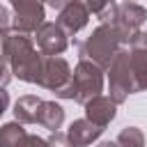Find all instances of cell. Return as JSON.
<instances>
[{
    "label": "cell",
    "instance_id": "cell-1",
    "mask_svg": "<svg viewBox=\"0 0 147 147\" xmlns=\"http://www.w3.org/2000/svg\"><path fill=\"white\" fill-rule=\"evenodd\" d=\"M41 51L34 48L32 37L25 32L7 34L0 44V60L9 64L11 74L18 76L25 83H37L39 69H41Z\"/></svg>",
    "mask_w": 147,
    "mask_h": 147
},
{
    "label": "cell",
    "instance_id": "cell-2",
    "mask_svg": "<svg viewBox=\"0 0 147 147\" xmlns=\"http://www.w3.org/2000/svg\"><path fill=\"white\" fill-rule=\"evenodd\" d=\"M101 18V23L115 28L117 37L122 44H129L138 32H140V25L147 21V9L136 5V2H122V5H115L113 0L108 2V7L103 11L96 14Z\"/></svg>",
    "mask_w": 147,
    "mask_h": 147
},
{
    "label": "cell",
    "instance_id": "cell-3",
    "mask_svg": "<svg viewBox=\"0 0 147 147\" xmlns=\"http://www.w3.org/2000/svg\"><path fill=\"white\" fill-rule=\"evenodd\" d=\"M103 87V76H101V69L90 62V60H80L76 71L71 74V80L69 85L57 94L62 99H74V101H90L92 96H96Z\"/></svg>",
    "mask_w": 147,
    "mask_h": 147
},
{
    "label": "cell",
    "instance_id": "cell-4",
    "mask_svg": "<svg viewBox=\"0 0 147 147\" xmlns=\"http://www.w3.org/2000/svg\"><path fill=\"white\" fill-rule=\"evenodd\" d=\"M119 46H122V41H119V37H117L115 28L101 23V25L90 34V39L83 44V60L94 62L99 69H108L110 62H113V57L117 55Z\"/></svg>",
    "mask_w": 147,
    "mask_h": 147
},
{
    "label": "cell",
    "instance_id": "cell-5",
    "mask_svg": "<svg viewBox=\"0 0 147 147\" xmlns=\"http://www.w3.org/2000/svg\"><path fill=\"white\" fill-rule=\"evenodd\" d=\"M108 71H110L108 74L110 76V99L115 103H122L129 94L138 92V83H136V76L129 67V53L126 51H117Z\"/></svg>",
    "mask_w": 147,
    "mask_h": 147
},
{
    "label": "cell",
    "instance_id": "cell-6",
    "mask_svg": "<svg viewBox=\"0 0 147 147\" xmlns=\"http://www.w3.org/2000/svg\"><path fill=\"white\" fill-rule=\"evenodd\" d=\"M69 80H71V69H69V64H67L64 57H60V55H44L41 57V69H39L37 85H41V87L53 90L55 94H60L69 85Z\"/></svg>",
    "mask_w": 147,
    "mask_h": 147
},
{
    "label": "cell",
    "instance_id": "cell-7",
    "mask_svg": "<svg viewBox=\"0 0 147 147\" xmlns=\"http://www.w3.org/2000/svg\"><path fill=\"white\" fill-rule=\"evenodd\" d=\"M14 7V32L32 34L44 23V2L41 0H9Z\"/></svg>",
    "mask_w": 147,
    "mask_h": 147
},
{
    "label": "cell",
    "instance_id": "cell-8",
    "mask_svg": "<svg viewBox=\"0 0 147 147\" xmlns=\"http://www.w3.org/2000/svg\"><path fill=\"white\" fill-rule=\"evenodd\" d=\"M90 7L87 0H64L60 7V16H57V25L67 32V34H76L78 30H83L87 25L90 18Z\"/></svg>",
    "mask_w": 147,
    "mask_h": 147
},
{
    "label": "cell",
    "instance_id": "cell-9",
    "mask_svg": "<svg viewBox=\"0 0 147 147\" xmlns=\"http://www.w3.org/2000/svg\"><path fill=\"white\" fill-rule=\"evenodd\" d=\"M129 67L136 76L138 92L147 90V32H138L129 41Z\"/></svg>",
    "mask_w": 147,
    "mask_h": 147
},
{
    "label": "cell",
    "instance_id": "cell-10",
    "mask_svg": "<svg viewBox=\"0 0 147 147\" xmlns=\"http://www.w3.org/2000/svg\"><path fill=\"white\" fill-rule=\"evenodd\" d=\"M34 39L37 46L44 55H60L67 48V32L57 25V23H41L34 30Z\"/></svg>",
    "mask_w": 147,
    "mask_h": 147
},
{
    "label": "cell",
    "instance_id": "cell-11",
    "mask_svg": "<svg viewBox=\"0 0 147 147\" xmlns=\"http://www.w3.org/2000/svg\"><path fill=\"white\" fill-rule=\"evenodd\" d=\"M115 108H117V103H115L110 96L96 94V96H92L90 101H85V117H87L90 122H94V124H99V126L106 129V126L113 122V117H115Z\"/></svg>",
    "mask_w": 147,
    "mask_h": 147
},
{
    "label": "cell",
    "instance_id": "cell-12",
    "mask_svg": "<svg viewBox=\"0 0 147 147\" xmlns=\"http://www.w3.org/2000/svg\"><path fill=\"white\" fill-rule=\"evenodd\" d=\"M101 133H103V126H99V124H94V122H90V119L85 117V119L71 122V126H69V131H67V138H69L76 147H87V145L94 142Z\"/></svg>",
    "mask_w": 147,
    "mask_h": 147
},
{
    "label": "cell",
    "instance_id": "cell-13",
    "mask_svg": "<svg viewBox=\"0 0 147 147\" xmlns=\"http://www.w3.org/2000/svg\"><path fill=\"white\" fill-rule=\"evenodd\" d=\"M64 122V110L60 103L55 101H41L39 103V113H37V124H41L44 129H48L51 133L57 131Z\"/></svg>",
    "mask_w": 147,
    "mask_h": 147
},
{
    "label": "cell",
    "instance_id": "cell-14",
    "mask_svg": "<svg viewBox=\"0 0 147 147\" xmlns=\"http://www.w3.org/2000/svg\"><path fill=\"white\" fill-rule=\"evenodd\" d=\"M39 103H41L39 96H32V94L21 96L14 103V117H16V122H21V124H34L37 122V113H39Z\"/></svg>",
    "mask_w": 147,
    "mask_h": 147
},
{
    "label": "cell",
    "instance_id": "cell-15",
    "mask_svg": "<svg viewBox=\"0 0 147 147\" xmlns=\"http://www.w3.org/2000/svg\"><path fill=\"white\" fill-rule=\"evenodd\" d=\"M25 138H28V131L23 129L21 122H9L0 126V147H21Z\"/></svg>",
    "mask_w": 147,
    "mask_h": 147
},
{
    "label": "cell",
    "instance_id": "cell-16",
    "mask_svg": "<svg viewBox=\"0 0 147 147\" xmlns=\"http://www.w3.org/2000/svg\"><path fill=\"white\" fill-rule=\"evenodd\" d=\"M119 147H145V138H142V131L136 129V126H126L117 140H115Z\"/></svg>",
    "mask_w": 147,
    "mask_h": 147
},
{
    "label": "cell",
    "instance_id": "cell-17",
    "mask_svg": "<svg viewBox=\"0 0 147 147\" xmlns=\"http://www.w3.org/2000/svg\"><path fill=\"white\" fill-rule=\"evenodd\" d=\"M48 147H76L69 138H67V133H60V131H53V136L48 138Z\"/></svg>",
    "mask_w": 147,
    "mask_h": 147
},
{
    "label": "cell",
    "instance_id": "cell-18",
    "mask_svg": "<svg viewBox=\"0 0 147 147\" xmlns=\"http://www.w3.org/2000/svg\"><path fill=\"white\" fill-rule=\"evenodd\" d=\"M9 28H11L9 14H7V9L0 5V44H2V41H5V37L9 34Z\"/></svg>",
    "mask_w": 147,
    "mask_h": 147
},
{
    "label": "cell",
    "instance_id": "cell-19",
    "mask_svg": "<svg viewBox=\"0 0 147 147\" xmlns=\"http://www.w3.org/2000/svg\"><path fill=\"white\" fill-rule=\"evenodd\" d=\"M21 147H48V140H44V138H39V136H30L28 133V138L23 140V145Z\"/></svg>",
    "mask_w": 147,
    "mask_h": 147
},
{
    "label": "cell",
    "instance_id": "cell-20",
    "mask_svg": "<svg viewBox=\"0 0 147 147\" xmlns=\"http://www.w3.org/2000/svg\"><path fill=\"white\" fill-rule=\"evenodd\" d=\"M9 78H11V69H9L7 62L0 60V87H5V85L9 83Z\"/></svg>",
    "mask_w": 147,
    "mask_h": 147
},
{
    "label": "cell",
    "instance_id": "cell-21",
    "mask_svg": "<svg viewBox=\"0 0 147 147\" xmlns=\"http://www.w3.org/2000/svg\"><path fill=\"white\" fill-rule=\"evenodd\" d=\"M108 2L110 0H87V7H90L92 14H99V11H103L108 7Z\"/></svg>",
    "mask_w": 147,
    "mask_h": 147
},
{
    "label": "cell",
    "instance_id": "cell-22",
    "mask_svg": "<svg viewBox=\"0 0 147 147\" xmlns=\"http://www.w3.org/2000/svg\"><path fill=\"white\" fill-rule=\"evenodd\" d=\"M7 106H9V94L5 92V87H0V117H2V113L7 110Z\"/></svg>",
    "mask_w": 147,
    "mask_h": 147
},
{
    "label": "cell",
    "instance_id": "cell-23",
    "mask_svg": "<svg viewBox=\"0 0 147 147\" xmlns=\"http://www.w3.org/2000/svg\"><path fill=\"white\" fill-rule=\"evenodd\" d=\"M46 2H48V5H51V7H55V9H60V7H62V2H64V0H46Z\"/></svg>",
    "mask_w": 147,
    "mask_h": 147
},
{
    "label": "cell",
    "instance_id": "cell-24",
    "mask_svg": "<svg viewBox=\"0 0 147 147\" xmlns=\"http://www.w3.org/2000/svg\"><path fill=\"white\" fill-rule=\"evenodd\" d=\"M99 147H119V145H117V142H101Z\"/></svg>",
    "mask_w": 147,
    "mask_h": 147
},
{
    "label": "cell",
    "instance_id": "cell-25",
    "mask_svg": "<svg viewBox=\"0 0 147 147\" xmlns=\"http://www.w3.org/2000/svg\"><path fill=\"white\" fill-rule=\"evenodd\" d=\"M124 2H133V0H124Z\"/></svg>",
    "mask_w": 147,
    "mask_h": 147
}]
</instances>
